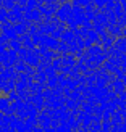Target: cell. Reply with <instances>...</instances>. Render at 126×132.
<instances>
[{
  "mask_svg": "<svg viewBox=\"0 0 126 132\" xmlns=\"http://www.w3.org/2000/svg\"><path fill=\"white\" fill-rule=\"evenodd\" d=\"M112 87H115V94H123L124 89H126V85L118 79V81H115L113 84H112Z\"/></svg>",
  "mask_w": 126,
  "mask_h": 132,
  "instance_id": "1",
  "label": "cell"
},
{
  "mask_svg": "<svg viewBox=\"0 0 126 132\" xmlns=\"http://www.w3.org/2000/svg\"><path fill=\"white\" fill-rule=\"evenodd\" d=\"M107 29H108L110 34H113V36H120L121 34V28L116 26V24H107Z\"/></svg>",
  "mask_w": 126,
  "mask_h": 132,
  "instance_id": "2",
  "label": "cell"
},
{
  "mask_svg": "<svg viewBox=\"0 0 126 132\" xmlns=\"http://www.w3.org/2000/svg\"><path fill=\"white\" fill-rule=\"evenodd\" d=\"M78 3H79V5H89L91 0H78Z\"/></svg>",
  "mask_w": 126,
  "mask_h": 132,
  "instance_id": "3",
  "label": "cell"
}]
</instances>
